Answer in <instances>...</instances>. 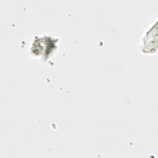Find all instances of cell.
Instances as JSON below:
<instances>
[{"instance_id": "1", "label": "cell", "mask_w": 158, "mask_h": 158, "mask_svg": "<svg viewBox=\"0 0 158 158\" xmlns=\"http://www.w3.org/2000/svg\"><path fill=\"white\" fill-rule=\"evenodd\" d=\"M141 43V50L146 52H153L157 49V27L156 24L147 32Z\"/></svg>"}]
</instances>
